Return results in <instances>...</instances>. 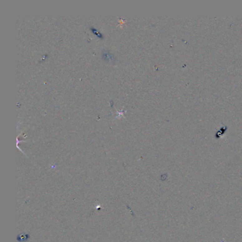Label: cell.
<instances>
[{
    "label": "cell",
    "instance_id": "obj_2",
    "mask_svg": "<svg viewBox=\"0 0 242 242\" xmlns=\"http://www.w3.org/2000/svg\"><path fill=\"white\" fill-rule=\"evenodd\" d=\"M90 30L94 33L95 35H97L99 38H103V36L101 34V33H100L99 32H98V31H97V30L94 29L93 27H90Z\"/></svg>",
    "mask_w": 242,
    "mask_h": 242
},
{
    "label": "cell",
    "instance_id": "obj_1",
    "mask_svg": "<svg viewBox=\"0 0 242 242\" xmlns=\"http://www.w3.org/2000/svg\"><path fill=\"white\" fill-rule=\"evenodd\" d=\"M102 58L104 60L105 62L107 63H109V62L113 61L114 59V56L110 53L109 51L107 50H103L102 51Z\"/></svg>",
    "mask_w": 242,
    "mask_h": 242
}]
</instances>
